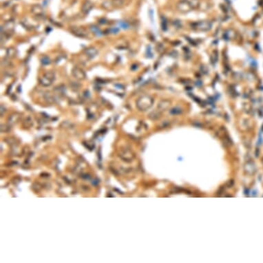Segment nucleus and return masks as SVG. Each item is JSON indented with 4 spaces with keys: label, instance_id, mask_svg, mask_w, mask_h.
Listing matches in <instances>:
<instances>
[{
    "label": "nucleus",
    "instance_id": "nucleus-1",
    "mask_svg": "<svg viewBox=\"0 0 263 263\" xmlns=\"http://www.w3.org/2000/svg\"><path fill=\"white\" fill-rule=\"evenodd\" d=\"M152 99L148 96H143L139 98L137 102V107L141 110H145L152 106Z\"/></svg>",
    "mask_w": 263,
    "mask_h": 263
},
{
    "label": "nucleus",
    "instance_id": "nucleus-2",
    "mask_svg": "<svg viewBox=\"0 0 263 263\" xmlns=\"http://www.w3.org/2000/svg\"><path fill=\"white\" fill-rule=\"evenodd\" d=\"M55 79V75L53 72H47L45 74L39 79V83L43 86L48 87L53 83V81Z\"/></svg>",
    "mask_w": 263,
    "mask_h": 263
},
{
    "label": "nucleus",
    "instance_id": "nucleus-3",
    "mask_svg": "<svg viewBox=\"0 0 263 263\" xmlns=\"http://www.w3.org/2000/svg\"><path fill=\"white\" fill-rule=\"evenodd\" d=\"M72 74H73V76L76 78L77 79H79V80H83L85 79L86 77L85 72L83 71L82 69L77 67H74L73 69V70H72Z\"/></svg>",
    "mask_w": 263,
    "mask_h": 263
},
{
    "label": "nucleus",
    "instance_id": "nucleus-4",
    "mask_svg": "<svg viewBox=\"0 0 263 263\" xmlns=\"http://www.w3.org/2000/svg\"><path fill=\"white\" fill-rule=\"evenodd\" d=\"M72 33L74 34L77 37H82V38H86L88 37V33L83 28L79 27H73L71 28Z\"/></svg>",
    "mask_w": 263,
    "mask_h": 263
},
{
    "label": "nucleus",
    "instance_id": "nucleus-5",
    "mask_svg": "<svg viewBox=\"0 0 263 263\" xmlns=\"http://www.w3.org/2000/svg\"><path fill=\"white\" fill-rule=\"evenodd\" d=\"M14 28H15V22L13 21H9L6 23L5 25L4 26V28H2V30H4L6 34L11 33H13Z\"/></svg>",
    "mask_w": 263,
    "mask_h": 263
},
{
    "label": "nucleus",
    "instance_id": "nucleus-6",
    "mask_svg": "<svg viewBox=\"0 0 263 263\" xmlns=\"http://www.w3.org/2000/svg\"><path fill=\"white\" fill-rule=\"evenodd\" d=\"M85 52H86V54H87V56L90 57V58H94V57H96L98 53L97 49L94 48V47H89L88 48H86Z\"/></svg>",
    "mask_w": 263,
    "mask_h": 263
},
{
    "label": "nucleus",
    "instance_id": "nucleus-7",
    "mask_svg": "<svg viewBox=\"0 0 263 263\" xmlns=\"http://www.w3.org/2000/svg\"><path fill=\"white\" fill-rule=\"evenodd\" d=\"M92 7V5L91 3L90 2H86L84 5L83 6L82 9H83V11L84 13H88L89 11L91 10Z\"/></svg>",
    "mask_w": 263,
    "mask_h": 263
},
{
    "label": "nucleus",
    "instance_id": "nucleus-8",
    "mask_svg": "<svg viewBox=\"0 0 263 263\" xmlns=\"http://www.w3.org/2000/svg\"><path fill=\"white\" fill-rule=\"evenodd\" d=\"M33 13L37 15H41L43 13L42 8V7H40L39 6H34L33 8Z\"/></svg>",
    "mask_w": 263,
    "mask_h": 263
},
{
    "label": "nucleus",
    "instance_id": "nucleus-9",
    "mask_svg": "<svg viewBox=\"0 0 263 263\" xmlns=\"http://www.w3.org/2000/svg\"><path fill=\"white\" fill-rule=\"evenodd\" d=\"M7 55L10 57H13L16 55V50L15 48H10L7 50Z\"/></svg>",
    "mask_w": 263,
    "mask_h": 263
},
{
    "label": "nucleus",
    "instance_id": "nucleus-10",
    "mask_svg": "<svg viewBox=\"0 0 263 263\" xmlns=\"http://www.w3.org/2000/svg\"><path fill=\"white\" fill-rule=\"evenodd\" d=\"M91 30H92V31L93 32V33L96 34V35H97V36H101V35H102V31H101L99 28H98L97 27H96V26H92L91 28Z\"/></svg>",
    "mask_w": 263,
    "mask_h": 263
},
{
    "label": "nucleus",
    "instance_id": "nucleus-11",
    "mask_svg": "<svg viewBox=\"0 0 263 263\" xmlns=\"http://www.w3.org/2000/svg\"><path fill=\"white\" fill-rule=\"evenodd\" d=\"M41 62L43 65H48L50 63V60L48 57H43L41 59Z\"/></svg>",
    "mask_w": 263,
    "mask_h": 263
},
{
    "label": "nucleus",
    "instance_id": "nucleus-12",
    "mask_svg": "<svg viewBox=\"0 0 263 263\" xmlns=\"http://www.w3.org/2000/svg\"><path fill=\"white\" fill-rule=\"evenodd\" d=\"M45 98H46V99H47L48 101L49 100H52L53 101V95L51 94V93H50V92H47V93H46V94H45Z\"/></svg>",
    "mask_w": 263,
    "mask_h": 263
}]
</instances>
